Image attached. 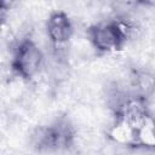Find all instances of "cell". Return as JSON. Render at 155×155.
<instances>
[{
	"label": "cell",
	"instance_id": "2",
	"mask_svg": "<svg viewBox=\"0 0 155 155\" xmlns=\"http://www.w3.org/2000/svg\"><path fill=\"white\" fill-rule=\"evenodd\" d=\"M88 36L101 52H111L120 50L126 41V29L116 22H104L92 25L88 29Z\"/></svg>",
	"mask_w": 155,
	"mask_h": 155
},
{
	"label": "cell",
	"instance_id": "1",
	"mask_svg": "<svg viewBox=\"0 0 155 155\" xmlns=\"http://www.w3.org/2000/svg\"><path fill=\"white\" fill-rule=\"evenodd\" d=\"M74 139V131L65 120H58L50 126L38 127L31 134V143L38 150H58L68 148Z\"/></svg>",
	"mask_w": 155,
	"mask_h": 155
},
{
	"label": "cell",
	"instance_id": "3",
	"mask_svg": "<svg viewBox=\"0 0 155 155\" xmlns=\"http://www.w3.org/2000/svg\"><path fill=\"white\" fill-rule=\"evenodd\" d=\"M42 63V52L38 45L30 39L22 40L13 54L12 68L24 79L33 78L40 69Z\"/></svg>",
	"mask_w": 155,
	"mask_h": 155
},
{
	"label": "cell",
	"instance_id": "5",
	"mask_svg": "<svg viewBox=\"0 0 155 155\" xmlns=\"http://www.w3.org/2000/svg\"><path fill=\"white\" fill-rule=\"evenodd\" d=\"M7 12H8V8H7L6 2L0 1V24L5 21V18L7 16Z\"/></svg>",
	"mask_w": 155,
	"mask_h": 155
},
{
	"label": "cell",
	"instance_id": "4",
	"mask_svg": "<svg viewBox=\"0 0 155 155\" xmlns=\"http://www.w3.org/2000/svg\"><path fill=\"white\" fill-rule=\"evenodd\" d=\"M47 34L54 45L67 42L73 35V24L69 17L62 11L53 12L47 21Z\"/></svg>",
	"mask_w": 155,
	"mask_h": 155
}]
</instances>
